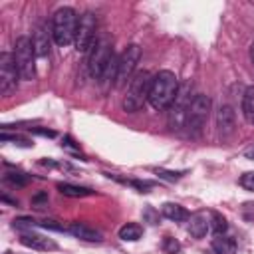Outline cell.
I'll return each mask as SVG.
<instances>
[{
  "mask_svg": "<svg viewBox=\"0 0 254 254\" xmlns=\"http://www.w3.org/2000/svg\"><path fill=\"white\" fill-rule=\"evenodd\" d=\"M20 242L32 250H56L58 244L52 238H46L42 234H34V232H24L20 236Z\"/></svg>",
  "mask_w": 254,
  "mask_h": 254,
  "instance_id": "cell-14",
  "label": "cell"
},
{
  "mask_svg": "<svg viewBox=\"0 0 254 254\" xmlns=\"http://www.w3.org/2000/svg\"><path fill=\"white\" fill-rule=\"evenodd\" d=\"M32 46H34V52H36L38 58L50 56V38H48V32L42 26L36 28V32L32 36Z\"/></svg>",
  "mask_w": 254,
  "mask_h": 254,
  "instance_id": "cell-15",
  "label": "cell"
},
{
  "mask_svg": "<svg viewBox=\"0 0 254 254\" xmlns=\"http://www.w3.org/2000/svg\"><path fill=\"white\" fill-rule=\"evenodd\" d=\"M143 236V226L139 222H127L119 228V238L125 242H137Z\"/></svg>",
  "mask_w": 254,
  "mask_h": 254,
  "instance_id": "cell-19",
  "label": "cell"
},
{
  "mask_svg": "<svg viewBox=\"0 0 254 254\" xmlns=\"http://www.w3.org/2000/svg\"><path fill=\"white\" fill-rule=\"evenodd\" d=\"M161 214L165 216V218H169V220H173V222H185V220H189V210L185 208V206H181V204H177V202H165L163 206H161Z\"/></svg>",
  "mask_w": 254,
  "mask_h": 254,
  "instance_id": "cell-16",
  "label": "cell"
},
{
  "mask_svg": "<svg viewBox=\"0 0 254 254\" xmlns=\"http://www.w3.org/2000/svg\"><path fill=\"white\" fill-rule=\"evenodd\" d=\"M208 111H210V97L204 93H196L190 99V105L187 109V121L185 127L189 129L190 135H198L208 119Z\"/></svg>",
  "mask_w": 254,
  "mask_h": 254,
  "instance_id": "cell-5",
  "label": "cell"
},
{
  "mask_svg": "<svg viewBox=\"0 0 254 254\" xmlns=\"http://www.w3.org/2000/svg\"><path fill=\"white\" fill-rule=\"evenodd\" d=\"M95 28H97V18L93 12H83L79 16V22H77V32H75V50L81 52V54H87L91 52L93 44L97 42L95 40Z\"/></svg>",
  "mask_w": 254,
  "mask_h": 254,
  "instance_id": "cell-7",
  "label": "cell"
},
{
  "mask_svg": "<svg viewBox=\"0 0 254 254\" xmlns=\"http://www.w3.org/2000/svg\"><path fill=\"white\" fill-rule=\"evenodd\" d=\"M32 226H38V220L28 218V216H20L14 220V228H32Z\"/></svg>",
  "mask_w": 254,
  "mask_h": 254,
  "instance_id": "cell-28",
  "label": "cell"
},
{
  "mask_svg": "<svg viewBox=\"0 0 254 254\" xmlns=\"http://www.w3.org/2000/svg\"><path fill=\"white\" fill-rule=\"evenodd\" d=\"M4 183H8L10 187H26L30 183V177L24 173H6Z\"/></svg>",
  "mask_w": 254,
  "mask_h": 254,
  "instance_id": "cell-22",
  "label": "cell"
},
{
  "mask_svg": "<svg viewBox=\"0 0 254 254\" xmlns=\"http://www.w3.org/2000/svg\"><path fill=\"white\" fill-rule=\"evenodd\" d=\"M190 83H185L179 87V93L171 105V111H169V127L173 131H179L185 127V121H187V109L190 105Z\"/></svg>",
  "mask_w": 254,
  "mask_h": 254,
  "instance_id": "cell-9",
  "label": "cell"
},
{
  "mask_svg": "<svg viewBox=\"0 0 254 254\" xmlns=\"http://www.w3.org/2000/svg\"><path fill=\"white\" fill-rule=\"evenodd\" d=\"M216 127H218V135L220 137H230L236 129V113L232 109V105L224 103L218 107L216 113Z\"/></svg>",
  "mask_w": 254,
  "mask_h": 254,
  "instance_id": "cell-11",
  "label": "cell"
},
{
  "mask_svg": "<svg viewBox=\"0 0 254 254\" xmlns=\"http://www.w3.org/2000/svg\"><path fill=\"white\" fill-rule=\"evenodd\" d=\"M240 187L242 189H246V190H252L254 192V171H248V173H244L242 177H240Z\"/></svg>",
  "mask_w": 254,
  "mask_h": 254,
  "instance_id": "cell-26",
  "label": "cell"
},
{
  "mask_svg": "<svg viewBox=\"0 0 254 254\" xmlns=\"http://www.w3.org/2000/svg\"><path fill=\"white\" fill-rule=\"evenodd\" d=\"M179 81L177 75L169 69H161L159 73L153 75L151 91H149V105L157 111H165L173 105L177 93H179Z\"/></svg>",
  "mask_w": 254,
  "mask_h": 254,
  "instance_id": "cell-1",
  "label": "cell"
},
{
  "mask_svg": "<svg viewBox=\"0 0 254 254\" xmlns=\"http://www.w3.org/2000/svg\"><path fill=\"white\" fill-rule=\"evenodd\" d=\"M30 131L36 133V135H42V137H56V131L44 129V127H30Z\"/></svg>",
  "mask_w": 254,
  "mask_h": 254,
  "instance_id": "cell-30",
  "label": "cell"
},
{
  "mask_svg": "<svg viewBox=\"0 0 254 254\" xmlns=\"http://www.w3.org/2000/svg\"><path fill=\"white\" fill-rule=\"evenodd\" d=\"M163 250H165L167 254H177V252L181 250V244H179L175 238L165 236V238H163Z\"/></svg>",
  "mask_w": 254,
  "mask_h": 254,
  "instance_id": "cell-25",
  "label": "cell"
},
{
  "mask_svg": "<svg viewBox=\"0 0 254 254\" xmlns=\"http://www.w3.org/2000/svg\"><path fill=\"white\" fill-rule=\"evenodd\" d=\"M46 202H48V192H46V190H40L38 194L32 196V204H34V206H42V204H46Z\"/></svg>",
  "mask_w": 254,
  "mask_h": 254,
  "instance_id": "cell-29",
  "label": "cell"
},
{
  "mask_svg": "<svg viewBox=\"0 0 254 254\" xmlns=\"http://www.w3.org/2000/svg\"><path fill=\"white\" fill-rule=\"evenodd\" d=\"M77 22H79V18L73 8H69V6L58 8L52 18V40L62 48L73 44L75 32H77Z\"/></svg>",
  "mask_w": 254,
  "mask_h": 254,
  "instance_id": "cell-2",
  "label": "cell"
},
{
  "mask_svg": "<svg viewBox=\"0 0 254 254\" xmlns=\"http://www.w3.org/2000/svg\"><path fill=\"white\" fill-rule=\"evenodd\" d=\"M210 232L214 234V236H220V234H224V230H226V218L220 214V212H210Z\"/></svg>",
  "mask_w": 254,
  "mask_h": 254,
  "instance_id": "cell-21",
  "label": "cell"
},
{
  "mask_svg": "<svg viewBox=\"0 0 254 254\" xmlns=\"http://www.w3.org/2000/svg\"><path fill=\"white\" fill-rule=\"evenodd\" d=\"M151 83H153V75L147 69H139L135 71V75L131 77L129 85H127V93L123 97V109L127 113H135L143 107L145 101H149V91H151Z\"/></svg>",
  "mask_w": 254,
  "mask_h": 254,
  "instance_id": "cell-3",
  "label": "cell"
},
{
  "mask_svg": "<svg viewBox=\"0 0 254 254\" xmlns=\"http://www.w3.org/2000/svg\"><path fill=\"white\" fill-rule=\"evenodd\" d=\"M139 60H141V48L137 44H131L123 50V54L119 56V62H117V75H115L117 87L131 81V77L135 75V67H137Z\"/></svg>",
  "mask_w": 254,
  "mask_h": 254,
  "instance_id": "cell-8",
  "label": "cell"
},
{
  "mask_svg": "<svg viewBox=\"0 0 254 254\" xmlns=\"http://www.w3.org/2000/svg\"><path fill=\"white\" fill-rule=\"evenodd\" d=\"M143 216H145V218H149V222H151V224H157V222H159V214H157L153 208H145Z\"/></svg>",
  "mask_w": 254,
  "mask_h": 254,
  "instance_id": "cell-31",
  "label": "cell"
},
{
  "mask_svg": "<svg viewBox=\"0 0 254 254\" xmlns=\"http://www.w3.org/2000/svg\"><path fill=\"white\" fill-rule=\"evenodd\" d=\"M14 62H16V67L20 71V77L26 79V81H32L36 77V64H34V58H36V52H34V46H32V40L28 36H20L16 42H14Z\"/></svg>",
  "mask_w": 254,
  "mask_h": 254,
  "instance_id": "cell-4",
  "label": "cell"
},
{
  "mask_svg": "<svg viewBox=\"0 0 254 254\" xmlns=\"http://www.w3.org/2000/svg\"><path fill=\"white\" fill-rule=\"evenodd\" d=\"M242 115L250 125H254V85L246 87L242 95Z\"/></svg>",
  "mask_w": 254,
  "mask_h": 254,
  "instance_id": "cell-20",
  "label": "cell"
},
{
  "mask_svg": "<svg viewBox=\"0 0 254 254\" xmlns=\"http://www.w3.org/2000/svg\"><path fill=\"white\" fill-rule=\"evenodd\" d=\"M212 250L214 254H236V240L220 234L212 240Z\"/></svg>",
  "mask_w": 254,
  "mask_h": 254,
  "instance_id": "cell-18",
  "label": "cell"
},
{
  "mask_svg": "<svg viewBox=\"0 0 254 254\" xmlns=\"http://www.w3.org/2000/svg\"><path fill=\"white\" fill-rule=\"evenodd\" d=\"M58 190L65 196H71V198H83V196L95 194V190H91L87 187H77V185H71V183H58Z\"/></svg>",
  "mask_w": 254,
  "mask_h": 254,
  "instance_id": "cell-17",
  "label": "cell"
},
{
  "mask_svg": "<svg viewBox=\"0 0 254 254\" xmlns=\"http://www.w3.org/2000/svg\"><path fill=\"white\" fill-rule=\"evenodd\" d=\"M113 56H115V52H113V46H111L109 38L97 40V42L93 44L91 52H89V64H87L91 77H95V79L101 81L103 75H105V69H107L109 62L113 60Z\"/></svg>",
  "mask_w": 254,
  "mask_h": 254,
  "instance_id": "cell-6",
  "label": "cell"
},
{
  "mask_svg": "<svg viewBox=\"0 0 254 254\" xmlns=\"http://www.w3.org/2000/svg\"><path fill=\"white\" fill-rule=\"evenodd\" d=\"M210 230V220L204 210H198L189 216V232L192 238H202Z\"/></svg>",
  "mask_w": 254,
  "mask_h": 254,
  "instance_id": "cell-13",
  "label": "cell"
},
{
  "mask_svg": "<svg viewBox=\"0 0 254 254\" xmlns=\"http://www.w3.org/2000/svg\"><path fill=\"white\" fill-rule=\"evenodd\" d=\"M18 77H20V71L16 67L14 56L8 52L0 54V91H2V95H10L18 87Z\"/></svg>",
  "mask_w": 254,
  "mask_h": 254,
  "instance_id": "cell-10",
  "label": "cell"
},
{
  "mask_svg": "<svg viewBox=\"0 0 254 254\" xmlns=\"http://www.w3.org/2000/svg\"><path fill=\"white\" fill-rule=\"evenodd\" d=\"M155 175H159L161 179H167V181H179L185 171H167V169H155Z\"/></svg>",
  "mask_w": 254,
  "mask_h": 254,
  "instance_id": "cell-24",
  "label": "cell"
},
{
  "mask_svg": "<svg viewBox=\"0 0 254 254\" xmlns=\"http://www.w3.org/2000/svg\"><path fill=\"white\" fill-rule=\"evenodd\" d=\"M2 141H14V143L20 145V147H32V145H34V143L28 141V139H22V137H18V135H8V133H2Z\"/></svg>",
  "mask_w": 254,
  "mask_h": 254,
  "instance_id": "cell-27",
  "label": "cell"
},
{
  "mask_svg": "<svg viewBox=\"0 0 254 254\" xmlns=\"http://www.w3.org/2000/svg\"><path fill=\"white\" fill-rule=\"evenodd\" d=\"M67 232H69L71 236L79 238V240H85V242H101V240H103L101 232H99L97 228L85 224V222H71V224L67 226Z\"/></svg>",
  "mask_w": 254,
  "mask_h": 254,
  "instance_id": "cell-12",
  "label": "cell"
},
{
  "mask_svg": "<svg viewBox=\"0 0 254 254\" xmlns=\"http://www.w3.org/2000/svg\"><path fill=\"white\" fill-rule=\"evenodd\" d=\"M242 155H244L248 161H254V143H252L248 149H244V153H242Z\"/></svg>",
  "mask_w": 254,
  "mask_h": 254,
  "instance_id": "cell-32",
  "label": "cell"
},
{
  "mask_svg": "<svg viewBox=\"0 0 254 254\" xmlns=\"http://www.w3.org/2000/svg\"><path fill=\"white\" fill-rule=\"evenodd\" d=\"M38 226L46 230H56V232H67V226H64L58 220H38Z\"/></svg>",
  "mask_w": 254,
  "mask_h": 254,
  "instance_id": "cell-23",
  "label": "cell"
}]
</instances>
